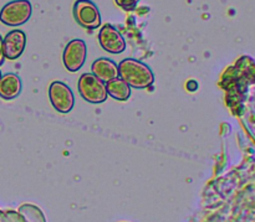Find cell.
Segmentation results:
<instances>
[{
    "instance_id": "cell-1",
    "label": "cell",
    "mask_w": 255,
    "mask_h": 222,
    "mask_svg": "<svg viewBox=\"0 0 255 222\" xmlns=\"http://www.w3.org/2000/svg\"><path fill=\"white\" fill-rule=\"evenodd\" d=\"M119 77L136 89L148 88L154 82V74L148 65L136 59H125L120 62Z\"/></svg>"
},
{
    "instance_id": "cell-2",
    "label": "cell",
    "mask_w": 255,
    "mask_h": 222,
    "mask_svg": "<svg viewBox=\"0 0 255 222\" xmlns=\"http://www.w3.org/2000/svg\"><path fill=\"white\" fill-rule=\"evenodd\" d=\"M32 6L29 0H12L0 10V21L6 26H20L31 17Z\"/></svg>"
},
{
    "instance_id": "cell-3",
    "label": "cell",
    "mask_w": 255,
    "mask_h": 222,
    "mask_svg": "<svg viewBox=\"0 0 255 222\" xmlns=\"http://www.w3.org/2000/svg\"><path fill=\"white\" fill-rule=\"evenodd\" d=\"M79 93L82 98L91 104L104 103L107 99L106 83L92 74H84L79 79Z\"/></svg>"
},
{
    "instance_id": "cell-4",
    "label": "cell",
    "mask_w": 255,
    "mask_h": 222,
    "mask_svg": "<svg viewBox=\"0 0 255 222\" xmlns=\"http://www.w3.org/2000/svg\"><path fill=\"white\" fill-rule=\"evenodd\" d=\"M74 17L80 26L87 30H95L101 25V14L91 0H77L74 4Z\"/></svg>"
},
{
    "instance_id": "cell-5",
    "label": "cell",
    "mask_w": 255,
    "mask_h": 222,
    "mask_svg": "<svg viewBox=\"0 0 255 222\" xmlns=\"http://www.w3.org/2000/svg\"><path fill=\"white\" fill-rule=\"evenodd\" d=\"M49 98L59 113L66 114L75 106V96L71 88L61 81H54L49 87Z\"/></svg>"
},
{
    "instance_id": "cell-6",
    "label": "cell",
    "mask_w": 255,
    "mask_h": 222,
    "mask_svg": "<svg viewBox=\"0 0 255 222\" xmlns=\"http://www.w3.org/2000/svg\"><path fill=\"white\" fill-rule=\"evenodd\" d=\"M87 46L84 40H71L66 45L62 54V61L70 72H77L86 62Z\"/></svg>"
},
{
    "instance_id": "cell-7",
    "label": "cell",
    "mask_w": 255,
    "mask_h": 222,
    "mask_svg": "<svg viewBox=\"0 0 255 222\" xmlns=\"http://www.w3.org/2000/svg\"><path fill=\"white\" fill-rule=\"evenodd\" d=\"M99 42L109 54H122L126 50V40L111 24H105L99 32Z\"/></svg>"
},
{
    "instance_id": "cell-8",
    "label": "cell",
    "mask_w": 255,
    "mask_h": 222,
    "mask_svg": "<svg viewBox=\"0 0 255 222\" xmlns=\"http://www.w3.org/2000/svg\"><path fill=\"white\" fill-rule=\"evenodd\" d=\"M26 47V35L22 30H11L2 39V51L5 59L16 60L24 54Z\"/></svg>"
},
{
    "instance_id": "cell-9",
    "label": "cell",
    "mask_w": 255,
    "mask_h": 222,
    "mask_svg": "<svg viewBox=\"0 0 255 222\" xmlns=\"http://www.w3.org/2000/svg\"><path fill=\"white\" fill-rule=\"evenodd\" d=\"M92 74L101 79L102 82L107 83L111 79H115L119 77V65L111 59L107 57H101L97 59L91 66Z\"/></svg>"
},
{
    "instance_id": "cell-10",
    "label": "cell",
    "mask_w": 255,
    "mask_h": 222,
    "mask_svg": "<svg viewBox=\"0 0 255 222\" xmlns=\"http://www.w3.org/2000/svg\"><path fill=\"white\" fill-rule=\"evenodd\" d=\"M22 82L16 74H5L0 79V97L4 99H14L21 93Z\"/></svg>"
},
{
    "instance_id": "cell-11",
    "label": "cell",
    "mask_w": 255,
    "mask_h": 222,
    "mask_svg": "<svg viewBox=\"0 0 255 222\" xmlns=\"http://www.w3.org/2000/svg\"><path fill=\"white\" fill-rule=\"evenodd\" d=\"M107 94L117 101H127L131 97V87L120 77L106 83Z\"/></svg>"
},
{
    "instance_id": "cell-12",
    "label": "cell",
    "mask_w": 255,
    "mask_h": 222,
    "mask_svg": "<svg viewBox=\"0 0 255 222\" xmlns=\"http://www.w3.org/2000/svg\"><path fill=\"white\" fill-rule=\"evenodd\" d=\"M115 2L117 4V6H120L125 11H132L137 7L139 0H115Z\"/></svg>"
},
{
    "instance_id": "cell-13",
    "label": "cell",
    "mask_w": 255,
    "mask_h": 222,
    "mask_svg": "<svg viewBox=\"0 0 255 222\" xmlns=\"http://www.w3.org/2000/svg\"><path fill=\"white\" fill-rule=\"evenodd\" d=\"M197 88H198V83H197L194 79H191V81L187 82V89H188L189 92L197 91Z\"/></svg>"
},
{
    "instance_id": "cell-14",
    "label": "cell",
    "mask_w": 255,
    "mask_h": 222,
    "mask_svg": "<svg viewBox=\"0 0 255 222\" xmlns=\"http://www.w3.org/2000/svg\"><path fill=\"white\" fill-rule=\"evenodd\" d=\"M5 61V56H4V51H2V37L0 35V66L4 64Z\"/></svg>"
},
{
    "instance_id": "cell-15",
    "label": "cell",
    "mask_w": 255,
    "mask_h": 222,
    "mask_svg": "<svg viewBox=\"0 0 255 222\" xmlns=\"http://www.w3.org/2000/svg\"><path fill=\"white\" fill-rule=\"evenodd\" d=\"M1 76H2V74H1V71H0V79H1Z\"/></svg>"
}]
</instances>
